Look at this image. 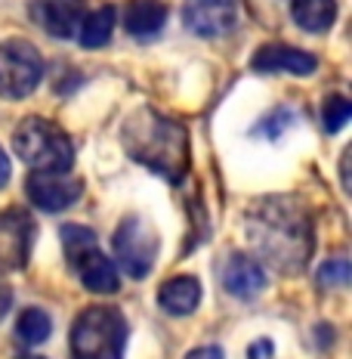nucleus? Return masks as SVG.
<instances>
[{
	"label": "nucleus",
	"instance_id": "9b49d317",
	"mask_svg": "<svg viewBox=\"0 0 352 359\" xmlns=\"http://www.w3.org/2000/svg\"><path fill=\"white\" fill-rule=\"evenodd\" d=\"M251 69L253 72H263V74H279V72L312 74L318 69V62H316V56H312V53L290 47V43H266V47H260L257 53H253Z\"/></svg>",
	"mask_w": 352,
	"mask_h": 359
},
{
	"label": "nucleus",
	"instance_id": "2eb2a0df",
	"mask_svg": "<svg viewBox=\"0 0 352 359\" xmlns=\"http://www.w3.org/2000/svg\"><path fill=\"white\" fill-rule=\"evenodd\" d=\"M87 16V4L84 0H47L43 6V25L53 37H78L80 22Z\"/></svg>",
	"mask_w": 352,
	"mask_h": 359
},
{
	"label": "nucleus",
	"instance_id": "9d476101",
	"mask_svg": "<svg viewBox=\"0 0 352 359\" xmlns=\"http://www.w3.org/2000/svg\"><path fill=\"white\" fill-rule=\"evenodd\" d=\"M25 192L41 211H65L84 196V180H74L69 174H31Z\"/></svg>",
	"mask_w": 352,
	"mask_h": 359
},
{
	"label": "nucleus",
	"instance_id": "f257e3e1",
	"mask_svg": "<svg viewBox=\"0 0 352 359\" xmlns=\"http://www.w3.org/2000/svg\"><path fill=\"white\" fill-rule=\"evenodd\" d=\"M247 242L266 264L281 273H297L306 266L312 251L309 214L290 198H269L251 208L247 214Z\"/></svg>",
	"mask_w": 352,
	"mask_h": 359
},
{
	"label": "nucleus",
	"instance_id": "f03ea898",
	"mask_svg": "<svg viewBox=\"0 0 352 359\" xmlns=\"http://www.w3.org/2000/svg\"><path fill=\"white\" fill-rule=\"evenodd\" d=\"M124 149L130 158L146 164L167 183H183L189 170V133L185 127L164 118L155 109H136L124 124Z\"/></svg>",
	"mask_w": 352,
	"mask_h": 359
},
{
	"label": "nucleus",
	"instance_id": "412c9836",
	"mask_svg": "<svg viewBox=\"0 0 352 359\" xmlns=\"http://www.w3.org/2000/svg\"><path fill=\"white\" fill-rule=\"evenodd\" d=\"M185 359H223V350L216 347V344H207V347H198V350H192Z\"/></svg>",
	"mask_w": 352,
	"mask_h": 359
},
{
	"label": "nucleus",
	"instance_id": "7ed1b4c3",
	"mask_svg": "<svg viewBox=\"0 0 352 359\" xmlns=\"http://www.w3.org/2000/svg\"><path fill=\"white\" fill-rule=\"evenodd\" d=\"M13 149L34 174H69L74 164L69 133L47 118H25L13 133Z\"/></svg>",
	"mask_w": 352,
	"mask_h": 359
},
{
	"label": "nucleus",
	"instance_id": "4468645a",
	"mask_svg": "<svg viewBox=\"0 0 352 359\" xmlns=\"http://www.w3.org/2000/svg\"><path fill=\"white\" fill-rule=\"evenodd\" d=\"M167 22V0H130L124 13L127 32L139 41H148L164 28Z\"/></svg>",
	"mask_w": 352,
	"mask_h": 359
},
{
	"label": "nucleus",
	"instance_id": "a211bd4d",
	"mask_svg": "<svg viewBox=\"0 0 352 359\" xmlns=\"http://www.w3.org/2000/svg\"><path fill=\"white\" fill-rule=\"evenodd\" d=\"M50 328H53V323H50L47 313H43L41 306H28V310L19 316V323H16V334H19L22 344L37 347V344H43L50 338Z\"/></svg>",
	"mask_w": 352,
	"mask_h": 359
},
{
	"label": "nucleus",
	"instance_id": "f3484780",
	"mask_svg": "<svg viewBox=\"0 0 352 359\" xmlns=\"http://www.w3.org/2000/svg\"><path fill=\"white\" fill-rule=\"evenodd\" d=\"M115 19H118V13H115V6H108V4L99 6L96 13H87L84 22H80V32H78L80 47H87V50L106 47L111 41V32H115Z\"/></svg>",
	"mask_w": 352,
	"mask_h": 359
},
{
	"label": "nucleus",
	"instance_id": "b1692460",
	"mask_svg": "<svg viewBox=\"0 0 352 359\" xmlns=\"http://www.w3.org/2000/svg\"><path fill=\"white\" fill-rule=\"evenodd\" d=\"M19 359H43V356H34V353H25V356H19Z\"/></svg>",
	"mask_w": 352,
	"mask_h": 359
},
{
	"label": "nucleus",
	"instance_id": "4be33fe9",
	"mask_svg": "<svg viewBox=\"0 0 352 359\" xmlns=\"http://www.w3.org/2000/svg\"><path fill=\"white\" fill-rule=\"evenodd\" d=\"M10 174H13L10 158H6V152H3V149H0V189H3V186L10 183Z\"/></svg>",
	"mask_w": 352,
	"mask_h": 359
},
{
	"label": "nucleus",
	"instance_id": "1a4fd4ad",
	"mask_svg": "<svg viewBox=\"0 0 352 359\" xmlns=\"http://www.w3.org/2000/svg\"><path fill=\"white\" fill-rule=\"evenodd\" d=\"M183 22L198 37H220L235 28L238 0H185Z\"/></svg>",
	"mask_w": 352,
	"mask_h": 359
},
{
	"label": "nucleus",
	"instance_id": "f8f14e48",
	"mask_svg": "<svg viewBox=\"0 0 352 359\" xmlns=\"http://www.w3.org/2000/svg\"><path fill=\"white\" fill-rule=\"evenodd\" d=\"M223 285L238 301H251L266 288V273L260 266V260L247 257V254H232L226 266H223Z\"/></svg>",
	"mask_w": 352,
	"mask_h": 359
},
{
	"label": "nucleus",
	"instance_id": "6e6552de",
	"mask_svg": "<svg viewBox=\"0 0 352 359\" xmlns=\"http://www.w3.org/2000/svg\"><path fill=\"white\" fill-rule=\"evenodd\" d=\"M34 242V220L22 208L0 211V273L22 269L31 254Z\"/></svg>",
	"mask_w": 352,
	"mask_h": 359
},
{
	"label": "nucleus",
	"instance_id": "20e7f679",
	"mask_svg": "<svg viewBox=\"0 0 352 359\" xmlns=\"http://www.w3.org/2000/svg\"><path fill=\"white\" fill-rule=\"evenodd\" d=\"M127 319L108 304L87 306L71 325L74 359H124Z\"/></svg>",
	"mask_w": 352,
	"mask_h": 359
},
{
	"label": "nucleus",
	"instance_id": "5701e85b",
	"mask_svg": "<svg viewBox=\"0 0 352 359\" xmlns=\"http://www.w3.org/2000/svg\"><path fill=\"white\" fill-rule=\"evenodd\" d=\"M10 301H13V291L0 282V319L6 316V310H10Z\"/></svg>",
	"mask_w": 352,
	"mask_h": 359
},
{
	"label": "nucleus",
	"instance_id": "39448f33",
	"mask_svg": "<svg viewBox=\"0 0 352 359\" xmlns=\"http://www.w3.org/2000/svg\"><path fill=\"white\" fill-rule=\"evenodd\" d=\"M62 245H65V257H69L74 276H78L80 285L87 291H93V294H115L121 288L118 269L102 254L93 229L69 223V226H62Z\"/></svg>",
	"mask_w": 352,
	"mask_h": 359
},
{
	"label": "nucleus",
	"instance_id": "aec40b11",
	"mask_svg": "<svg viewBox=\"0 0 352 359\" xmlns=\"http://www.w3.org/2000/svg\"><path fill=\"white\" fill-rule=\"evenodd\" d=\"M318 282H321V285H328V288L346 285V282H349V260H346V257L328 260V264L318 269Z\"/></svg>",
	"mask_w": 352,
	"mask_h": 359
},
{
	"label": "nucleus",
	"instance_id": "dca6fc26",
	"mask_svg": "<svg viewBox=\"0 0 352 359\" xmlns=\"http://www.w3.org/2000/svg\"><path fill=\"white\" fill-rule=\"evenodd\" d=\"M290 16L303 32L321 34L334 25L337 0H290Z\"/></svg>",
	"mask_w": 352,
	"mask_h": 359
},
{
	"label": "nucleus",
	"instance_id": "423d86ee",
	"mask_svg": "<svg viewBox=\"0 0 352 359\" xmlns=\"http://www.w3.org/2000/svg\"><path fill=\"white\" fill-rule=\"evenodd\" d=\"M43 78V56L31 41H13L0 43V96L3 100H25L31 96Z\"/></svg>",
	"mask_w": 352,
	"mask_h": 359
},
{
	"label": "nucleus",
	"instance_id": "ddd939ff",
	"mask_svg": "<svg viewBox=\"0 0 352 359\" xmlns=\"http://www.w3.org/2000/svg\"><path fill=\"white\" fill-rule=\"evenodd\" d=\"M158 304L170 316H192L201 304V282L195 276H174L161 285Z\"/></svg>",
	"mask_w": 352,
	"mask_h": 359
},
{
	"label": "nucleus",
	"instance_id": "0eeeda50",
	"mask_svg": "<svg viewBox=\"0 0 352 359\" xmlns=\"http://www.w3.org/2000/svg\"><path fill=\"white\" fill-rule=\"evenodd\" d=\"M115 254L118 264L130 279H146L158 260V233L139 214H130L121 220L115 233Z\"/></svg>",
	"mask_w": 352,
	"mask_h": 359
},
{
	"label": "nucleus",
	"instance_id": "6ab92c4d",
	"mask_svg": "<svg viewBox=\"0 0 352 359\" xmlns=\"http://www.w3.org/2000/svg\"><path fill=\"white\" fill-rule=\"evenodd\" d=\"M325 130L328 133H337L346 127V121L352 118V102L346 100V96H328L325 100Z\"/></svg>",
	"mask_w": 352,
	"mask_h": 359
}]
</instances>
